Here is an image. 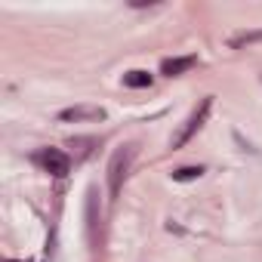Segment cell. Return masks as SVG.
Returning <instances> with one entry per match:
<instances>
[{
  "label": "cell",
  "instance_id": "30bf717a",
  "mask_svg": "<svg viewBox=\"0 0 262 262\" xmlns=\"http://www.w3.org/2000/svg\"><path fill=\"white\" fill-rule=\"evenodd\" d=\"M4 262H19V259H4Z\"/></svg>",
  "mask_w": 262,
  "mask_h": 262
},
{
  "label": "cell",
  "instance_id": "8992f818",
  "mask_svg": "<svg viewBox=\"0 0 262 262\" xmlns=\"http://www.w3.org/2000/svg\"><path fill=\"white\" fill-rule=\"evenodd\" d=\"M256 43H262V28L237 31V34H231V40H228V47H231V50H244V47H256Z\"/></svg>",
  "mask_w": 262,
  "mask_h": 262
},
{
  "label": "cell",
  "instance_id": "3957f363",
  "mask_svg": "<svg viewBox=\"0 0 262 262\" xmlns=\"http://www.w3.org/2000/svg\"><path fill=\"white\" fill-rule=\"evenodd\" d=\"M37 164H40L50 176H56V179L68 176V170H71V158H68L62 148H43V151L37 155Z\"/></svg>",
  "mask_w": 262,
  "mask_h": 262
},
{
  "label": "cell",
  "instance_id": "ba28073f",
  "mask_svg": "<svg viewBox=\"0 0 262 262\" xmlns=\"http://www.w3.org/2000/svg\"><path fill=\"white\" fill-rule=\"evenodd\" d=\"M93 145H99L93 136H86V139H71V142H68V148H74V158H90Z\"/></svg>",
  "mask_w": 262,
  "mask_h": 262
},
{
  "label": "cell",
  "instance_id": "9c48e42d",
  "mask_svg": "<svg viewBox=\"0 0 262 262\" xmlns=\"http://www.w3.org/2000/svg\"><path fill=\"white\" fill-rule=\"evenodd\" d=\"M201 176H204V167H179V170H173L176 182H191V179H201Z\"/></svg>",
  "mask_w": 262,
  "mask_h": 262
},
{
  "label": "cell",
  "instance_id": "5b68a950",
  "mask_svg": "<svg viewBox=\"0 0 262 262\" xmlns=\"http://www.w3.org/2000/svg\"><path fill=\"white\" fill-rule=\"evenodd\" d=\"M198 65V59L194 56H179V59H164L161 62V74H167V77H179V74H185V71H191Z\"/></svg>",
  "mask_w": 262,
  "mask_h": 262
},
{
  "label": "cell",
  "instance_id": "52a82bcc",
  "mask_svg": "<svg viewBox=\"0 0 262 262\" xmlns=\"http://www.w3.org/2000/svg\"><path fill=\"white\" fill-rule=\"evenodd\" d=\"M123 86H129V90L151 86V74H148V71H126V74H123Z\"/></svg>",
  "mask_w": 262,
  "mask_h": 262
},
{
  "label": "cell",
  "instance_id": "6da1fadb",
  "mask_svg": "<svg viewBox=\"0 0 262 262\" xmlns=\"http://www.w3.org/2000/svg\"><path fill=\"white\" fill-rule=\"evenodd\" d=\"M210 108H213V96H207V99H201V105L185 117V123L176 129V136H173V148H182V145H188L191 142V136L198 133V129L207 123V117H210Z\"/></svg>",
  "mask_w": 262,
  "mask_h": 262
},
{
  "label": "cell",
  "instance_id": "277c9868",
  "mask_svg": "<svg viewBox=\"0 0 262 262\" xmlns=\"http://www.w3.org/2000/svg\"><path fill=\"white\" fill-rule=\"evenodd\" d=\"M83 120H105L102 105H71L59 111V123H83Z\"/></svg>",
  "mask_w": 262,
  "mask_h": 262
},
{
  "label": "cell",
  "instance_id": "7a4b0ae2",
  "mask_svg": "<svg viewBox=\"0 0 262 262\" xmlns=\"http://www.w3.org/2000/svg\"><path fill=\"white\" fill-rule=\"evenodd\" d=\"M133 155H136L133 145H123V148H117V151L111 155V161H108V191H111V201L120 194V185H123V179H126V170H129Z\"/></svg>",
  "mask_w": 262,
  "mask_h": 262
}]
</instances>
